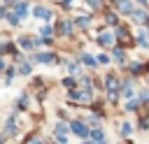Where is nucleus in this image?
<instances>
[{
	"mask_svg": "<svg viewBox=\"0 0 149 144\" xmlns=\"http://www.w3.org/2000/svg\"><path fill=\"white\" fill-rule=\"evenodd\" d=\"M70 130H72L74 135H79V137H86V135H88V130H86V125H84L81 121H72V123H70Z\"/></svg>",
	"mask_w": 149,
	"mask_h": 144,
	"instance_id": "1",
	"label": "nucleus"
},
{
	"mask_svg": "<svg viewBox=\"0 0 149 144\" xmlns=\"http://www.w3.org/2000/svg\"><path fill=\"white\" fill-rule=\"evenodd\" d=\"M33 14H35L37 19H49V16H51V12H49V9H44V7H35V9H33Z\"/></svg>",
	"mask_w": 149,
	"mask_h": 144,
	"instance_id": "2",
	"label": "nucleus"
},
{
	"mask_svg": "<svg viewBox=\"0 0 149 144\" xmlns=\"http://www.w3.org/2000/svg\"><path fill=\"white\" fill-rule=\"evenodd\" d=\"M35 60H40V63H51V60H56V56H54V53H37Z\"/></svg>",
	"mask_w": 149,
	"mask_h": 144,
	"instance_id": "3",
	"label": "nucleus"
},
{
	"mask_svg": "<svg viewBox=\"0 0 149 144\" xmlns=\"http://www.w3.org/2000/svg\"><path fill=\"white\" fill-rule=\"evenodd\" d=\"M119 5H121V12H126V14H130V12H133V5H130L128 0H119Z\"/></svg>",
	"mask_w": 149,
	"mask_h": 144,
	"instance_id": "4",
	"label": "nucleus"
},
{
	"mask_svg": "<svg viewBox=\"0 0 149 144\" xmlns=\"http://www.w3.org/2000/svg\"><path fill=\"white\" fill-rule=\"evenodd\" d=\"M81 60H84L86 65H93V67H95V58H91L88 53H81Z\"/></svg>",
	"mask_w": 149,
	"mask_h": 144,
	"instance_id": "5",
	"label": "nucleus"
},
{
	"mask_svg": "<svg viewBox=\"0 0 149 144\" xmlns=\"http://www.w3.org/2000/svg\"><path fill=\"white\" fill-rule=\"evenodd\" d=\"M100 42H102V44H112V42H114V35L109 37V33H105V37H100Z\"/></svg>",
	"mask_w": 149,
	"mask_h": 144,
	"instance_id": "6",
	"label": "nucleus"
},
{
	"mask_svg": "<svg viewBox=\"0 0 149 144\" xmlns=\"http://www.w3.org/2000/svg\"><path fill=\"white\" fill-rule=\"evenodd\" d=\"M91 135H93V139H95V142H102V137H105V135H102V130H93Z\"/></svg>",
	"mask_w": 149,
	"mask_h": 144,
	"instance_id": "7",
	"label": "nucleus"
},
{
	"mask_svg": "<svg viewBox=\"0 0 149 144\" xmlns=\"http://www.w3.org/2000/svg\"><path fill=\"white\" fill-rule=\"evenodd\" d=\"M114 58H116V60H123V51H121V49H114Z\"/></svg>",
	"mask_w": 149,
	"mask_h": 144,
	"instance_id": "8",
	"label": "nucleus"
},
{
	"mask_svg": "<svg viewBox=\"0 0 149 144\" xmlns=\"http://www.w3.org/2000/svg\"><path fill=\"white\" fill-rule=\"evenodd\" d=\"M130 130H133V125H130V123H123V130H121V132H123V135H130Z\"/></svg>",
	"mask_w": 149,
	"mask_h": 144,
	"instance_id": "9",
	"label": "nucleus"
},
{
	"mask_svg": "<svg viewBox=\"0 0 149 144\" xmlns=\"http://www.w3.org/2000/svg\"><path fill=\"white\" fill-rule=\"evenodd\" d=\"M135 21H144V12H135Z\"/></svg>",
	"mask_w": 149,
	"mask_h": 144,
	"instance_id": "10",
	"label": "nucleus"
},
{
	"mask_svg": "<svg viewBox=\"0 0 149 144\" xmlns=\"http://www.w3.org/2000/svg\"><path fill=\"white\" fill-rule=\"evenodd\" d=\"M135 107H137V102H128V105H126V109H128V111H135Z\"/></svg>",
	"mask_w": 149,
	"mask_h": 144,
	"instance_id": "11",
	"label": "nucleus"
},
{
	"mask_svg": "<svg viewBox=\"0 0 149 144\" xmlns=\"http://www.w3.org/2000/svg\"><path fill=\"white\" fill-rule=\"evenodd\" d=\"M107 21L109 23H116V14H107Z\"/></svg>",
	"mask_w": 149,
	"mask_h": 144,
	"instance_id": "12",
	"label": "nucleus"
},
{
	"mask_svg": "<svg viewBox=\"0 0 149 144\" xmlns=\"http://www.w3.org/2000/svg\"><path fill=\"white\" fill-rule=\"evenodd\" d=\"M88 5H93V7H100V0H88Z\"/></svg>",
	"mask_w": 149,
	"mask_h": 144,
	"instance_id": "13",
	"label": "nucleus"
},
{
	"mask_svg": "<svg viewBox=\"0 0 149 144\" xmlns=\"http://www.w3.org/2000/svg\"><path fill=\"white\" fill-rule=\"evenodd\" d=\"M5 14H7V12H5V7H0V19H2Z\"/></svg>",
	"mask_w": 149,
	"mask_h": 144,
	"instance_id": "14",
	"label": "nucleus"
},
{
	"mask_svg": "<svg viewBox=\"0 0 149 144\" xmlns=\"http://www.w3.org/2000/svg\"><path fill=\"white\" fill-rule=\"evenodd\" d=\"M30 144H42V142H40V139H33V142H30Z\"/></svg>",
	"mask_w": 149,
	"mask_h": 144,
	"instance_id": "15",
	"label": "nucleus"
},
{
	"mask_svg": "<svg viewBox=\"0 0 149 144\" xmlns=\"http://www.w3.org/2000/svg\"><path fill=\"white\" fill-rule=\"evenodd\" d=\"M2 67H5V63H2V60H0V70H2Z\"/></svg>",
	"mask_w": 149,
	"mask_h": 144,
	"instance_id": "16",
	"label": "nucleus"
},
{
	"mask_svg": "<svg viewBox=\"0 0 149 144\" xmlns=\"http://www.w3.org/2000/svg\"><path fill=\"white\" fill-rule=\"evenodd\" d=\"M140 2H147V0H140Z\"/></svg>",
	"mask_w": 149,
	"mask_h": 144,
	"instance_id": "17",
	"label": "nucleus"
},
{
	"mask_svg": "<svg viewBox=\"0 0 149 144\" xmlns=\"http://www.w3.org/2000/svg\"><path fill=\"white\" fill-rule=\"evenodd\" d=\"M7 2H14V0H7Z\"/></svg>",
	"mask_w": 149,
	"mask_h": 144,
	"instance_id": "18",
	"label": "nucleus"
}]
</instances>
